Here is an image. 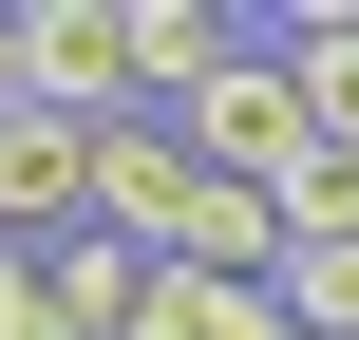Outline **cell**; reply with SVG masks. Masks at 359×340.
<instances>
[{
    "label": "cell",
    "mask_w": 359,
    "mask_h": 340,
    "mask_svg": "<svg viewBox=\"0 0 359 340\" xmlns=\"http://www.w3.org/2000/svg\"><path fill=\"white\" fill-rule=\"evenodd\" d=\"M265 38L303 57V114H322V132H341V151H359V0H284Z\"/></svg>",
    "instance_id": "5"
},
{
    "label": "cell",
    "mask_w": 359,
    "mask_h": 340,
    "mask_svg": "<svg viewBox=\"0 0 359 340\" xmlns=\"http://www.w3.org/2000/svg\"><path fill=\"white\" fill-rule=\"evenodd\" d=\"M227 340H322V322H303V303L265 284V303H227Z\"/></svg>",
    "instance_id": "9"
},
{
    "label": "cell",
    "mask_w": 359,
    "mask_h": 340,
    "mask_svg": "<svg viewBox=\"0 0 359 340\" xmlns=\"http://www.w3.org/2000/svg\"><path fill=\"white\" fill-rule=\"evenodd\" d=\"M19 114H76V132L151 114V76H133V0H19Z\"/></svg>",
    "instance_id": "1"
},
{
    "label": "cell",
    "mask_w": 359,
    "mask_h": 340,
    "mask_svg": "<svg viewBox=\"0 0 359 340\" xmlns=\"http://www.w3.org/2000/svg\"><path fill=\"white\" fill-rule=\"evenodd\" d=\"M189 208H208V151H189L170 114H114V132H95V246H151V265H170Z\"/></svg>",
    "instance_id": "3"
},
{
    "label": "cell",
    "mask_w": 359,
    "mask_h": 340,
    "mask_svg": "<svg viewBox=\"0 0 359 340\" xmlns=\"http://www.w3.org/2000/svg\"><path fill=\"white\" fill-rule=\"evenodd\" d=\"M0 246H95V132L76 114H0Z\"/></svg>",
    "instance_id": "4"
},
{
    "label": "cell",
    "mask_w": 359,
    "mask_h": 340,
    "mask_svg": "<svg viewBox=\"0 0 359 340\" xmlns=\"http://www.w3.org/2000/svg\"><path fill=\"white\" fill-rule=\"evenodd\" d=\"M284 246H359V151H341V132L284 170Z\"/></svg>",
    "instance_id": "6"
},
{
    "label": "cell",
    "mask_w": 359,
    "mask_h": 340,
    "mask_svg": "<svg viewBox=\"0 0 359 340\" xmlns=\"http://www.w3.org/2000/svg\"><path fill=\"white\" fill-rule=\"evenodd\" d=\"M170 132H189V151H208L227 189H284V170L322 151V114H303V57H284V38H246V57H227V76H208V95L170 114Z\"/></svg>",
    "instance_id": "2"
},
{
    "label": "cell",
    "mask_w": 359,
    "mask_h": 340,
    "mask_svg": "<svg viewBox=\"0 0 359 340\" xmlns=\"http://www.w3.org/2000/svg\"><path fill=\"white\" fill-rule=\"evenodd\" d=\"M0 340H57V265L38 246H0Z\"/></svg>",
    "instance_id": "8"
},
{
    "label": "cell",
    "mask_w": 359,
    "mask_h": 340,
    "mask_svg": "<svg viewBox=\"0 0 359 340\" xmlns=\"http://www.w3.org/2000/svg\"><path fill=\"white\" fill-rule=\"evenodd\" d=\"M0 114H19V0H0Z\"/></svg>",
    "instance_id": "10"
},
{
    "label": "cell",
    "mask_w": 359,
    "mask_h": 340,
    "mask_svg": "<svg viewBox=\"0 0 359 340\" xmlns=\"http://www.w3.org/2000/svg\"><path fill=\"white\" fill-rule=\"evenodd\" d=\"M284 303H303L322 340H359V246H303V265H284Z\"/></svg>",
    "instance_id": "7"
}]
</instances>
